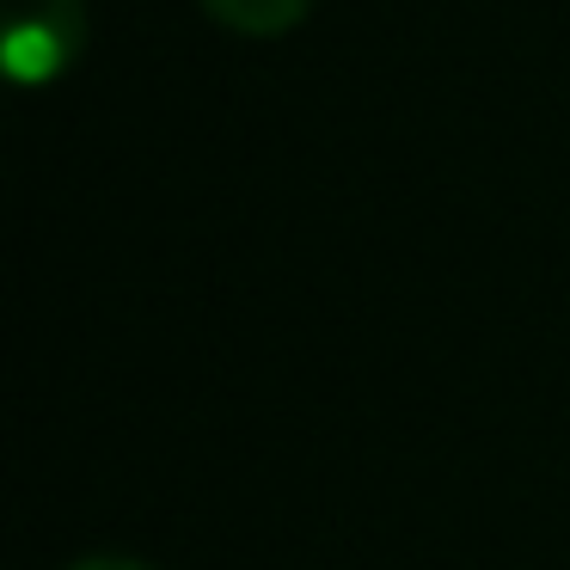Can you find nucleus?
<instances>
[{
    "mask_svg": "<svg viewBox=\"0 0 570 570\" xmlns=\"http://www.w3.org/2000/svg\"><path fill=\"white\" fill-rule=\"evenodd\" d=\"M0 56L13 87H56L87 56V7L80 0H7Z\"/></svg>",
    "mask_w": 570,
    "mask_h": 570,
    "instance_id": "f257e3e1",
    "label": "nucleus"
},
{
    "mask_svg": "<svg viewBox=\"0 0 570 570\" xmlns=\"http://www.w3.org/2000/svg\"><path fill=\"white\" fill-rule=\"evenodd\" d=\"M203 13L215 19L222 31H234V38H288V31L307 19L313 0H197Z\"/></svg>",
    "mask_w": 570,
    "mask_h": 570,
    "instance_id": "f03ea898",
    "label": "nucleus"
},
{
    "mask_svg": "<svg viewBox=\"0 0 570 570\" xmlns=\"http://www.w3.org/2000/svg\"><path fill=\"white\" fill-rule=\"evenodd\" d=\"M68 570H154V564H141V558H75Z\"/></svg>",
    "mask_w": 570,
    "mask_h": 570,
    "instance_id": "7ed1b4c3",
    "label": "nucleus"
}]
</instances>
